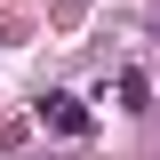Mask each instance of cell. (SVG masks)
<instances>
[{
    "label": "cell",
    "mask_w": 160,
    "mask_h": 160,
    "mask_svg": "<svg viewBox=\"0 0 160 160\" xmlns=\"http://www.w3.org/2000/svg\"><path fill=\"white\" fill-rule=\"evenodd\" d=\"M40 120H56V128H80V112H72V96H48V104H40Z\"/></svg>",
    "instance_id": "1"
}]
</instances>
